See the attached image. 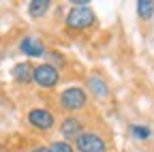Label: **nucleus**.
Here are the masks:
<instances>
[{"label":"nucleus","instance_id":"0eeeda50","mask_svg":"<svg viewBox=\"0 0 154 152\" xmlns=\"http://www.w3.org/2000/svg\"><path fill=\"white\" fill-rule=\"evenodd\" d=\"M60 133H62V137H66V139H77L84 133L82 120H77V118H64L62 124H60Z\"/></svg>","mask_w":154,"mask_h":152},{"label":"nucleus","instance_id":"2eb2a0df","mask_svg":"<svg viewBox=\"0 0 154 152\" xmlns=\"http://www.w3.org/2000/svg\"><path fill=\"white\" fill-rule=\"evenodd\" d=\"M0 152H7V150H5V148H2V146H0Z\"/></svg>","mask_w":154,"mask_h":152},{"label":"nucleus","instance_id":"ddd939ff","mask_svg":"<svg viewBox=\"0 0 154 152\" xmlns=\"http://www.w3.org/2000/svg\"><path fill=\"white\" fill-rule=\"evenodd\" d=\"M49 152H73V146L69 141H54L49 146Z\"/></svg>","mask_w":154,"mask_h":152},{"label":"nucleus","instance_id":"9d476101","mask_svg":"<svg viewBox=\"0 0 154 152\" xmlns=\"http://www.w3.org/2000/svg\"><path fill=\"white\" fill-rule=\"evenodd\" d=\"M88 86L92 88V92L96 94V97H107V94H109V88H107V84L101 77H90L88 79Z\"/></svg>","mask_w":154,"mask_h":152},{"label":"nucleus","instance_id":"1a4fd4ad","mask_svg":"<svg viewBox=\"0 0 154 152\" xmlns=\"http://www.w3.org/2000/svg\"><path fill=\"white\" fill-rule=\"evenodd\" d=\"M51 2L49 0H32V2L28 5V15L32 17V20H41V17L49 11Z\"/></svg>","mask_w":154,"mask_h":152},{"label":"nucleus","instance_id":"f257e3e1","mask_svg":"<svg viewBox=\"0 0 154 152\" xmlns=\"http://www.w3.org/2000/svg\"><path fill=\"white\" fill-rule=\"evenodd\" d=\"M86 101H88L86 90L79 88V86H71V88L62 90V94H60V107L66 109V111H79V109H84Z\"/></svg>","mask_w":154,"mask_h":152},{"label":"nucleus","instance_id":"f8f14e48","mask_svg":"<svg viewBox=\"0 0 154 152\" xmlns=\"http://www.w3.org/2000/svg\"><path fill=\"white\" fill-rule=\"evenodd\" d=\"M131 133H133L137 139H148V137H150V129H148V126H137V124H133V126H131Z\"/></svg>","mask_w":154,"mask_h":152},{"label":"nucleus","instance_id":"4468645a","mask_svg":"<svg viewBox=\"0 0 154 152\" xmlns=\"http://www.w3.org/2000/svg\"><path fill=\"white\" fill-rule=\"evenodd\" d=\"M32 152H49V148H45V146H38V148H34Z\"/></svg>","mask_w":154,"mask_h":152},{"label":"nucleus","instance_id":"7ed1b4c3","mask_svg":"<svg viewBox=\"0 0 154 152\" xmlns=\"http://www.w3.org/2000/svg\"><path fill=\"white\" fill-rule=\"evenodd\" d=\"M94 24V11L90 7H73L66 15V26L73 30H84Z\"/></svg>","mask_w":154,"mask_h":152},{"label":"nucleus","instance_id":"9b49d317","mask_svg":"<svg viewBox=\"0 0 154 152\" xmlns=\"http://www.w3.org/2000/svg\"><path fill=\"white\" fill-rule=\"evenodd\" d=\"M137 15L141 20H150L154 15V0H139L137 2Z\"/></svg>","mask_w":154,"mask_h":152},{"label":"nucleus","instance_id":"20e7f679","mask_svg":"<svg viewBox=\"0 0 154 152\" xmlns=\"http://www.w3.org/2000/svg\"><path fill=\"white\" fill-rule=\"evenodd\" d=\"M28 122H30V126H34V129H38V131H49V129H54L56 118H54V113H51L49 109L36 107V109H30Z\"/></svg>","mask_w":154,"mask_h":152},{"label":"nucleus","instance_id":"6e6552de","mask_svg":"<svg viewBox=\"0 0 154 152\" xmlns=\"http://www.w3.org/2000/svg\"><path fill=\"white\" fill-rule=\"evenodd\" d=\"M32 64H28V62H19V64H15L13 67V79L15 82H19V84H28V82H32Z\"/></svg>","mask_w":154,"mask_h":152},{"label":"nucleus","instance_id":"423d86ee","mask_svg":"<svg viewBox=\"0 0 154 152\" xmlns=\"http://www.w3.org/2000/svg\"><path fill=\"white\" fill-rule=\"evenodd\" d=\"M19 49H22L26 56H32V58H41V56H47V49L43 45V41H38L36 36H24L22 43H19Z\"/></svg>","mask_w":154,"mask_h":152},{"label":"nucleus","instance_id":"39448f33","mask_svg":"<svg viewBox=\"0 0 154 152\" xmlns=\"http://www.w3.org/2000/svg\"><path fill=\"white\" fill-rule=\"evenodd\" d=\"M75 146H77L79 152H105L107 150L105 141L99 135H94V133H82V135L75 139Z\"/></svg>","mask_w":154,"mask_h":152},{"label":"nucleus","instance_id":"f03ea898","mask_svg":"<svg viewBox=\"0 0 154 152\" xmlns=\"http://www.w3.org/2000/svg\"><path fill=\"white\" fill-rule=\"evenodd\" d=\"M58 79H60V71L49 62H43L32 69V82H36L41 88H54Z\"/></svg>","mask_w":154,"mask_h":152}]
</instances>
